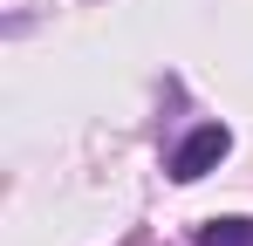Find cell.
I'll use <instances>...</instances> for the list:
<instances>
[{"mask_svg":"<svg viewBox=\"0 0 253 246\" xmlns=\"http://www.w3.org/2000/svg\"><path fill=\"white\" fill-rule=\"evenodd\" d=\"M226 151H233V130H226V123H199V130H185V137H178V151L165 158L171 185H199L206 171H219Z\"/></svg>","mask_w":253,"mask_h":246,"instance_id":"obj_1","label":"cell"},{"mask_svg":"<svg viewBox=\"0 0 253 246\" xmlns=\"http://www.w3.org/2000/svg\"><path fill=\"white\" fill-rule=\"evenodd\" d=\"M192 240L199 246H253V219H240V212H233V219H206Z\"/></svg>","mask_w":253,"mask_h":246,"instance_id":"obj_2","label":"cell"}]
</instances>
